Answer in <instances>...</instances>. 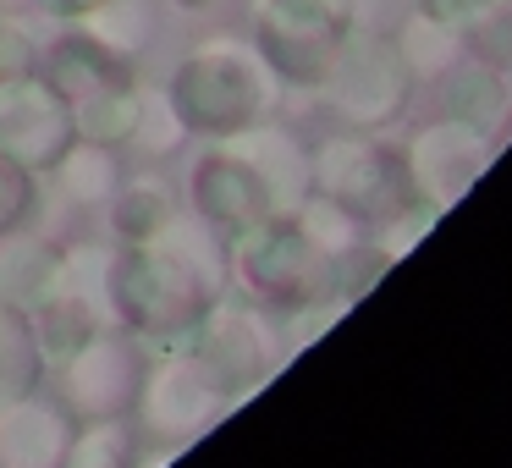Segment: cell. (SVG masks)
<instances>
[{
    "mask_svg": "<svg viewBox=\"0 0 512 468\" xmlns=\"http://www.w3.org/2000/svg\"><path fill=\"white\" fill-rule=\"evenodd\" d=\"M221 292H232V254L226 232L204 215L177 210L144 243H116L111 259V320L144 342V353H182L193 347L199 314Z\"/></svg>",
    "mask_w": 512,
    "mask_h": 468,
    "instance_id": "1",
    "label": "cell"
},
{
    "mask_svg": "<svg viewBox=\"0 0 512 468\" xmlns=\"http://www.w3.org/2000/svg\"><path fill=\"white\" fill-rule=\"evenodd\" d=\"M276 89L281 78L270 72V61L259 56V45H243V39L193 45L166 83L188 138H232L243 127L265 122L270 105H276Z\"/></svg>",
    "mask_w": 512,
    "mask_h": 468,
    "instance_id": "2",
    "label": "cell"
},
{
    "mask_svg": "<svg viewBox=\"0 0 512 468\" xmlns=\"http://www.w3.org/2000/svg\"><path fill=\"white\" fill-rule=\"evenodd\" d=\"M226 254H232L237 287L259 303H276V309L336 292V259H325L292 215H265V221L232 232Z\"/></svg>",
    "mask_w": 512,
    "mask_h": 468,
    "instance_id": "3",
    "label": "cell"
},
{
    "mask_svg": "<svg viewBox=\"0 0 512 468\" xmlns=\"http://www.w3.org/2000/svg\"><path fill=\"white\" fill-rule=\"evenodd\" d=\"M226 408H232L226 386L204 369V358L193 347H182V353L149 358L144 386H138V402H133V424L144 435H155V441L182 446V441L210 430Z\"/></svg>",
    "mask_w": 512,
    "mask_h": 468,
    "instance_id": "4",
    "label": "cell"
},
{
    "mask_svg": "<svg viewBox=\"0 0 512 468\" xmlns=\"http://www.w3.org/2000/svg\"><path fill=\"white\" fill-rule=\"evenodd\" d=\"M149 353L127 325L105 320L67 364L61 375V402L72 408V419H111V413H133L138 386H144Z\"/></svg>",
    "mask_w": 512,
    "mask_h": 468,
    "instance_id": "5",
    "label": "cell"
},
{
    "mask_svg": "<svg viewBox=\"0 0 512 468\" xmlns=\"http://www.w3.org/2000/svg\"><path fill=\"white\" fill-rule=\"evenodd\" d=\"M320 89L353 127H375L402 111V100H408V67H402L391 39L369 34V28H347Z\"/></svg>",
    "mask_w": 512,
    "mask_h": 468,
    "instance_id": "6",
    "label": "cell"
},
{
    "mask_svg": "<svg viewBox=\"0 0 512 468\" xmlns=\"http://www.w3.org/2000/svg\"><path fill=\"white\" fill-rule=\"evenodd\" d=\"M72 138V100L39 67L0 83V155H12L34 177H50Z\"/></svg>",
    "mask_w": 512,
    "mask_h": 468,
    "instance_id": "7",
    "label": "cell"
},
{
    "mask_svg": "<svg viewBox=\"0 0 512 468\" xmlns=\"http://www.w3.org/2000/svg\"><path fill=\"white\" fill-rule=\"evenodd\" d=\"M309 193L347 204V210L364 221V215H397L408 204V171L391 149L369 144V138H331V144L314 149L309 160Z\"/></svg>",
    "mask_w": 512,
    "mask_h": 468,
    "instance_id": "8",
    "label": "cell"
},
{
    "mask_svg": "<svg viewBox=\"0 0 512 468\" xmlns=\"http://www.w3.org/2000/svg\"><path fill=\"white\" fill-rule=\"evenodd\" d=\"M193 353H199L204 369L226 386V397L243 402L270 369V325L259 320L254 303H237L232 292H221V298L199 314Z\"/></svg>",
    "mask_w": 512,
    "mask_h": 468,
    "instance_id": "9",
    "label": "cell"
},
{
    "mask_svg": "<svg viewBox=\"0 0 512 468\" xmlns=\"http://www.w3.org/2000/svg\"><path fill=\"white\" fill-rule=\"evenodd\" d=\"M188 210L204 215L215 232H243V226L265 221V215H281L276 199H270L265 177L248 166L243 155H232L226 144H215L210 155L193 160L188 171Z\"/></svg>",
    "mask_w": 512,
    "mask_h": 468,
    "instance_id": "10",
    "label": "cell"
},
{
    "mask_svg": "<svg viewBox=\"0 0 512 468\" xmlns=\"http://www.w3.org/2000/svg\"><path fill=\"white\" fill-rule=\"evenodd\" d=\"M78 430L72 408L61 397L28 391L0 408V468H61L67 441Z\"/></svg>",
    "mask_w": 512,
    "mask_h": 468,
    "instance_id": "11",
    "label": "cell"
},
{
    "mask_svg": "<svg viewBox=\"0 0 512 468\" xmlns=\"http://www.w3.org/2000/svg\"><path fill=\"white\" fill-rule=\"evenodd\" d=\"M39 72L56 83L67 100H83L94 89H111V83H133L138 67L122 61L116 50H105L94 34H83L78 23H67L56 39H39Z\"/></svg>",
    "mask_w": 512,
    "mask_h": 468,
    "instance_id": "12",
    "label": "cell"
},
{
    "mask_svg": "<svg viewBox=\"0 0 512 468\" xmlns=\"http://www.w3.org/2000/svg\"><path fill=\"white\" fill-rule=\"evenodd\" d=\"M215 144H226L232 155H243L248 166L265 177V188H270V199H276L281 215H292L303 199H309V188H314L309 155L298 149L292 133H281V127H270V122H254V127H243V133H232V138H215Z\"/></svg>",
    "mask_w": 512,
    "mask_h": 468,
    "instance_id": "13",
    "label": "cell"
},
{
    "mask_svg": "<svg viewBox=\"0 0 512 468\" xmlns=\"http://www.w3.org/2000/svg\"><path fill=\"white\" fill-rule=\"evenodd\" d=\"M61 292V248L45 237H28L23 226L0 237V303L34 314Z\"/></svg>",
    "mask_w": 512,
    "mask_h": 468,
    "instance_id": "14",
    "label": "cell"
},
{
    "mask_svg": "<svg viewBox=\"0 0 512 468\" xmlns=\"http://www.w3.org/2000/svg\"><path fill=\"white\" fill-rule=\"evenodd\" d=\"M105 320H111V314H105L100 303H89V298L61 287L45 309L28 314V331H34V347H39V358H45V369H61Z\"/></svg>",
    "mask_w": 512,
    "mask_h": 468,
    "instance_id": "15",
    "label": "cell"
},
{
    "mask_svg": "<svg viewBox=\"0 0 512 468\" xmlns=\"http://www.w3.org/2000/svg\"><path fill=\"white\" fill-rule=\"evenodd\" d=\"M56 188L67 204H83V210H105L111 193L122 188V149L94 144V138H72L56 160Z\"/></svg>",
    "mask_w": 512,
    "mask_h": 468,
    "instance_id": "16",
    "label": "cell"
},
{
    "mask_svg": "<svg viewBox=\"0 0 512 468\" xmlns=\"http://www.w3.org/2000/svg\"><path fill=\"white\" fill-rule=\"evenodd\" d=\"M105 215H111L116 243H144V237H155L177 215V193H171L166 177H122V188L111 193Z\"/></svg>",
    "mask_w": 512,
    "mask_h": 468,
    "instance_id": "17",
    "label": "cell"
},
{
    "mask_svg": "<svg viewBox=\"0 0 512 468\" xmlns=\"http://www.w3.org/2000/svg\"><path fill=\"white\" fill-rule=\"evenodd\" d=\"M138 122V78L133 83H111V89H94L83 100H72V133L94 138V144L127 149Z\"/></svg>",
    "mask_w": 512,
    "mask_h": 468,
    "instance_id": "18",
    "label": "cell"
},
{
    "mask_svg": "<svg viewBox=\"0 0 512 468\" xmlns=\"http://www.w3.org/2000/svg\"><path fill=\"white\" fill-rule=\"evenodd\" d=\"M45 358L34 347V331H28V314L12 309V303H0V408L28 391L45 386Z\"/></svg>",
    "mask_w": 512,
    "mask_h": 468,
    "instance_id": "19",
    "label": "cell"
},
{
    "mask_svg": "<svg viewBox=\"0 0 512 468\" xmlns=\"http://www.w3.org/2000/svg\"><path fill=\"white\" fill-rule=\"evenodd\" d=\"M72 23H78L83 34H94L105 50H116L122 61H133V67H138V56L155 45V12H149V0H105V6L72 17Z\"/></svg>",
    "mask_w": 512,
    "mask_h": 468,
    "instance_id": "20",
    "label": "cell"
},
{
    "mask_svg": "<svg viewBox=\"0 0 512 468\" xmlns=\"http://www.w3.org/2000/svg\"><path fill=\"white\" fill-rule=\"evenodd\" d=\"M138 457V430L133 413H111V419H78L67 441V468H127Z\"/></svg>",
    "mask_w": 512,
    "mask_h": 468,
    "instance_id": "21",
    "label": "cell"
},
{
    "mask_svg": "<svg viewBox=\"0 0 512 468\" xmlns=\"http://www.w3.org/2000/svg\"><path fill=\"white\" fill-rule=\"evenodd\" d=\"M188 144V127H182L177 105H171L166 89H149V83H138V122H133V138H127V149H144L149 160H166L177 155V149Z\"/></svg>",
    "mask_w": 512,
    "mask_h": 468,
    "instance_id": "22",
    "label": "cell"
},
{
    "mask_svg": "<svg viewBox=\"0 0 512 468\" xmlns=\"http://www.w3.org/2000/svg\"><path fill=\"white\" fill-rule=\"evenodd\" d=\"M111 259H116V248L100 243V237H83V243L61 248V287L100 303L111 314V303H105V292H111Z\"/></svg>",
    "mask_w": 512,
    "mask_h": 468,
    "instance_id": "23",
    "label": "cell"
},
{
    "mask_svg": "<svg viewBox=\"0 0 512 468\" xmlns=\"http://www.w3.org/2000/svg\"><path fill=\"white\" fill-rule=\"evenodd\" d=\"M496 105H501V89H496V78H490V72L463 67V72H452V78H446V111H452L457 122H490V116H496Z\"/></svg>",
    "mask_w": 512,
    "mask_h": 468,
    "instance_id": "24",
    "label": "cell"
},
{
    "mask_svg": "<svg viewBox=\"0 0 512 468\" xmlns=\"http://www.w3.org/2000/svg\"><path fill=\"white\" fill-rule=\"evenodd\" d=\"M34 204H39V177L23 171L12 155H0V237L34 221Z\"/></svg>",
    "mask_w": 512,
    "mask_h": 468,
    "instance_id": "25",
    "label": "cell"
},
{
    "mask_svg": "<svg viewBox=\"0 0 512 468\" xmlns=\"http://www.w3.org/2000/svg\"><path fill=\"white\" fill-rule=\"evenodd\" d=\"M39 67V34L23 23V12H0V83Z\"/></svg>",
    "mask_w": 512,
    "mask_h": 468,
    "instance_id": "26",
    "label": "cell"
},
{
    "mask_svg": "<svg viewBox=\"0 0 512 468\" xmlns=\"http://www.w3.org/2000/svg\"><path fill=\"white\" fill-rule=\"evenodd\" d=\"M468 6H474V0H419V12L430 17V23H463L468 17Z\"/></svg>",
    "mask_w": 512,
    "mask_h": 468,
    "instance_id": "27",
    "label": "cell"
},
{
    "mask_svg": "<svg viewBox=\"0 0 512 468\" xmlns=\"http://www.w3.org/2000/svg\"><path fill=\"white\" fill-rule=\"evenodd\" d=\"M34 6H45V12L61 17V23H72V17L94 12V6H105V0H34Z\"/></svg>",
    "mask_w": 512,
    "mask_h": 468,
    "instance_id": "28",
    "label": "cell"
},
{
    "mask_svg": "<svg viewBox=\"0 0 512 468\" xmlns=\"http://www.w3.org/2000/svg\"><path fill=\"white\" fill-rule=\"evenodd\" d=\"M166 6H177V12H210V6H215V0H166Z\"/></svg>",
    "mask_w": 512,
    "mask_h": 468,
    "instance_id": "29",
    "label": "cell"
},
{
    "mask_svg": "<svg viewBox=\"0 0 512 468\" xmlns=\"http://www.w3.org/2000/svg\"><path fill=\"white\" fill-rule=\"evenodd\" d=\"M34 0H0V12H28Z\"/></svg>",
    "mask_w": 512,
    "mask_h": 468,
    "instance_id": "30",
    "label": "cell"
}]
</instances>
